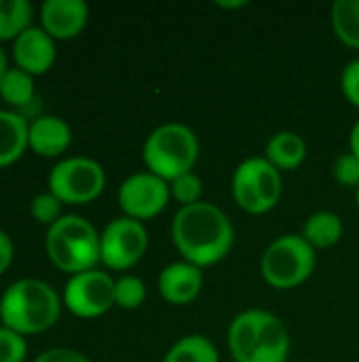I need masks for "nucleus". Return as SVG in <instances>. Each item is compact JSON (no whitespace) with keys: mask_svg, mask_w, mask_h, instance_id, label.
I'll return each instance as SVG.
<instances>
[{"mask_svg":"<svg viewBox=\"0 0 359 362\" xmlns=\"http://www.w3.org/2000/svg\"><path fill=\"white\" fill-rule=\"evenodd\" d=\"M171 242L182 261L205 272L229 257L235 244V227L220 206L203 199L178 208L171 221Z\"/></svg>","mask_w":359,"mask_h":362,"instance_id":"1","label":"nucleus"},{"mask_svg":"<svg viewBox=\"0 0 359 362\" xmlns=\"http://www.w3.org/2000/svg\"><path fill=\"white\" fill-rule=\"evenodd\" d=\"M235 362H288L292 339L286 322L269 310L239 312L226 331Z\"/></svg>","mask_w":359,"mask_h":362,"instance_id":"2","label":"nucleus"},{"mask_svg":"<svg viewBox=\"0 0 359 362\" xmlns=\"http://www.w3.org/2000/svg\"><path fill=\"white\" fill-rule=\"evenodd\" d=\"M63 301L61 295L44 280L19 278L2 293L0 325L23 337L40 335L55 327Z\"/></svg>","mask_w":359,"mask_h":362,"instance_id":"3","label":"nucleus"},{"mask_svg":"<svg viewBox=\"0 0 359 362\" xmlns=\"http://www.w3.org/2000/svg\"><path fill=\"white\" fill-rule=\"evenodd\" d=\"M44 252L53 267L68 276L97 269L99 231L91 221L78 214H63L47 229Z\"/></svg>","mask_w":359,"mask_h":362,"instance_id":"4","label":"nucleus"},{"mask_svg":"<svg viewBox=\"0 0 359 362\" xmlns=\"http://www.w3.org/2000/svg\"><path fill=\"white\" fill-rule=\"evenodd\" d=\"M199 138L184 123H163L154 127L142 146V161L146 172L163 178L165 182L176 180L182 174L193 172L199 159Z\"/></svg>","mask_w":359,"mask_h":362,"instance_id":"5","label":"nucleus"},{"mask_svg":"<svg viewBox=\"0 0 359 362\" xmlns=\"http://www.w3.org/2000/svg\"><path fill=\"white\" fill-rule=\"evenodd\" d=\"M315 265V248H311L300 233H286L275 238L264 248L260 259V274L271 288L292 291L313 276Z\"/></svg>","mask_w":359,"mask_h":362,"instance_id":"6","label":"nucleus"},{"mask_svg":"<svg viewBox=\"0 0 359 362\" xmlns=\"http://www.w3.org/2000/svg\"><path fill=\"white\" fill-rule=\"evenodd\" d=\"M284 191L281 172L262 157L243 159L231 178V193L235 204L248 214H267L271 212Z\"/></svg>","mask_w":359,"mask_h":362,"instance_id":"7","label":"nucleus"},{"mask_svg":"<svg viewBox=\"0 0 359 362\" xmlns=\"http://www.w3.org/2000/svg\"><path fill=\"white\" fill-rule=\"evenodd\" d=\"M47 187L63 206H87L104 193L106 170L91 157H63L51 168Z\"/></svg>","mask_w":359,"mask_h":362,"instance_id":"8","label":"nucleus"},{"mask_svg":"<svg viewBox=\"0 0 359 362\" xmlns=\"http://www.w3.org/2000/svg\"><path fill=\"white\" fill-rule=\"evenodd\" d=\"M148 250V231L144 223L118 216L99 231V263L110 272L135 267Z\"/></svg>","mask_w":359,"mask_h":362,"instance_id":"9","label":"nucleus"},{"mask_svg":"<svg viewBox=\"0 0 359 362\" xmlns=\"http://www.w3.org/2000/svg\"><path fill=\"white\" fill-rule=\"evenodd\" d=\"M61 301L63 308L76 318H99L114 308V278L99 269L70 276L63 286Z\"/></svg>","mask_w":359,"mask_h":362,"instance_id":"10","label":"nucleus"},{"mask_svg":"<svg viewBox=\"0 0 359 362\" xmlns=\"http://www.w3.org/2000/svg\"><path fill=\"white\" fill-rule=\"evenodd\" d=\"M116 199L118 208L123 210V216L144 223L159 216L167 208L171 191L169 182L144 170L127 176L121 182Z\"/></svg>","mask_w":359,"mask_h":362,"instance_id":"11","label":"nucleus"},{"mask_svg":"<svg viewBox=\"0 0 359 362\" xmlns=\"http://www.w3.org/2000/svg\"><path fill=\"white\" fill-rule=\"evenodd\" d=\"M13 66L28 72L30 76H40L47 74L55 59H57V47L55 40L40 28V25H30L25 32H21L13 40Z\"/></svg>","mask_w":359,"mask_h":362,"instance_id":"12","label":"nucleus"},{"mask_svg":"<svg viewBox=\"0 0 359 362\" xmlns=\"http://www.w3.org/2000/svg\"><path fill=\"white\" fill-rule=\"evenodd\" d=\"M40 28L57 42L72 40L83 34L89 21V4L85 0H44L38 8Z\"/></svg>","mask_w":359,"mask_h":362,"instance_id":"13","label":"nucleus"},{"mask_svg":"<svg viewBox=\"0 0 359 362\" xmlns=\"http://www.w3.org/2000/svg\"><path fill=\"white\" fill-rule=\"evenodd\" d=\"M203 284H205L203 269L186 261H176V263L165 265L157 282L159 295L171 305L193 303L201 295Z\"/></svg>","mask_w":359,"mask_h":362,"instance_id":"14","label":"nucleus"},{"mask_svg":"<svg viewBox=\"0 0 359 362\" xmlns=\"http://www.w3.org/2000/svg\"><path fill=\"white\" fill-rule=\"evenodd\" d=\"M72 144V127L57 115H40L30 121L28 148L44 159L61 157Z\"/></svg>","mask_w":359,"mask_h":362,"instance_id":"15","label":"nucleus"},{"mask_svg":"<svg viewBox=\"0 0 359 362\" xmlns=\"http://www.w3.org/2000/svg\"><path fill=\"white\" fill-rule=\"evenodd\" d=\"M28 119L8 108H0V170L17 163L28 151Z\"/></svg>","mask_w":359,"mask_h":362,"instance_id":"16","label":"nucleus"},{"mask_svg":"<svg viewBox=\"0 0 359 362\" xmlns=\"http://www.w3.org/2000/svg\"><path fill=\"white\" fill-rule=\"evenodd\" d=\"M307 142L300 134L284 129L269 138L264 146V159L273 163L279 172H294L307 159Z\"/></svg>","mask_w":359,"mask_h":362,"instance_id":"17","label":"nucleus"},{"mask_svg":"<svg viewBox=\"0 0 359 362\" xmlns=\"http://www.w3.org/2000/svg\"><path fill=\"white\" fill-rule=\"evenodd\" d=\"M343 231H345V225H343V218L336 212L320 210V212H313L305 221L300 235L307 240V244L311 248L326 250V248H332V246H336L341 242Z\"/></svg>","mask_w":359,"mask_h":362,"instance_id":"18","label":"nucleus"},{"mask_svg":"<svg viewBox=\"0 0 359 362\" xmlns=\"http://www.w3.org/2000/svg\"><path fill=\"white\" fill-rule=\"evenodd\" d=\"M163 362H220V352L209 337L190 333L171 344Z\"/></svg>","mask_w":359,"mask_h":362,"instance_id":"19","label":"nucleus"},{"mask_svg":"<svg viewBox=\"0 0 359 362\" xmlns=\"http://www.w3.org/2000/svg\"><path fill=\"white\" fill-rule=\"evenodd\" d=\"M36 95V85H34V76H30L28 72L11 66L6 70V74L0 81V98L2 102L8 106V110H17L28 106L30 102H34Z\"/></svg>","mask_w":359,"mask_h":362,"instance_id":"20","label":"nucleus"},{"mask_svg":"<svg viewBox=\"0 0 359 362\" xmlns=\"http://www.w3.org/2000/svg\"><path fill=\"white\" fill-rule=\"evenodd\" d=\"M34 6L28 0H0V45L15 40L32 25Z\"/></svg>","mask_w":359,"mask_h":362,"instance_id":"21","label":"nucleus"},{"mask_svg":"<svg viewBox=\"0 0 359 362\" xmlns=\"http://www.w3.org/2000/svg\"><path fill=\"white\" fill-rule=\"evenodd\" d=\"M336 38L359 51V0H336L330 11Z\"/></svg>","mask_w":359,"mask_h":362,"instance_id":"22","label":"nucleus"},{"mask_svg":"<svg viewBox=\"0 0 359 362\" xmlns=\"http://www.w3.org/2000/svg\"><path fill=\"white\" fill-rule=\"evenodd\" d=\"M146 284L142 278L133 274H123L114 280V308H121L125 312L140 310L146 301Z\"/></svg>","mask_w":359,"mask_h":362,"instance_id":"23","label":"nucleus"},{"mask_svg":"<svg viewBox=\"0 0 359 362\" xmlns=\"http://www.w3.org/2000/svg\"><path fill=\"white\" fill-rule=\"evenodd\" d=\"M169 191H171V199L180 208L195 206V204L203 202V180L195 172L182 174L176 180H171L169 182Z\"/></svg>","mask_w":359,"mask_h":362,"instance_id":"24","label":"nucleus"},{"mask_svg":"<svg viewBox=\"0 0 359 362\" xmlns=\"http://www.w3.org/2000/svg\"><path fill=\"white\" fill-rule=\"evenodd\" d=\"M61 208H63V204L49 189L42 191V193H38V195H34L32 202H30V214H32V218L38 225H44L47 229L51 225H55L63 216L61 214Z\"/></svg>","mask_w":359,"mask_h":362,"instance_id":"25","label":"nucleus"},{"mask_svg":"<svg viewBox=\"0 0 359 362\" xmlns=\"http://www.w3.org/2000/svg\"><path fill=\"white\" fill-rule=\"evenodd\" d=\"M28 337L0 325V362H25Z\"/></svg>","mask_w":359,"mask_h":362,"instance_id":"26","label":"nucleus"},{"mask_svg":"<svg viewBox=\"0 0 359 362\" xmlns=\"http://www.w3.org/2000/svg\"><path fill=\"white\" fill-rule=\"evenodd\" d=\"M332 176L334 180L345 187V189H359V157L353 153H343L341 157H336L334 165H332Z\"/></svg>","mask_w":359,"mask_h":362,"instance_id":"27","label":"nucleus"},{"mask_svg":"<svg viewBox=\"0 0 359 362\" xmlns=\"http://www.w3.org/2000/svg\"><path fill=\"white\" fill-rule=\"evenodd\" d=\"M341 89L351 106L359 108V57L351 59L341 72Z\"/></svg>","mask_w":359,"mask_h":362,"instance_id":"28","label":"nucleus"},{"mask_svg":"<svg viewBox=\"0 0 359 362\" xmlns=\"http://www.w3.org/2000/svg\"><path fill=\"white\" fill-rule=\"evenodd\" d=\"M32 362H91L83 352L72 348H49L40 352Z\"/></svg>","mask_w":359,"mask_h":362,"instance_id":"29","label":"nucleus"},{"mask_svg":"<svg viewBox=\"0 0 359 362\" xmlns=\"http://www.w3.org/2000/svg\"><path fill=\"white\" fill-rule=\"evenodd\" d=\"M13 259H15V244L11 235L0 229V276L8 272V267L13 265Z\"/></svg>","mask_w":359,"mask_h":362,"instance_id":"30","label":"nucleus"},{"mask_svg":"<svg viewBox=\"0 0 359 362\" xmlns=\"http://www.w3.org/2000/svg\"><path fill=\"white\" fill-rule=\"evenodd\" d=\"M349 153L359 157V119L355 121V125L351 127V134H349Z\"/></svg>","mask_w":359,"mask_h":362,"instance_id":"31","label":"nucleus"},{"mask_svg":"<svg viewBox=\"0 0 359 362\" xmlns=\"http://www.w3.org/2000/svg\"><path fill=\"white\" fill-rule=\"evenodd\" d=\"M11 66H8V53L2 49V45H0V81H2V76L6 74V70H8Z\"/></svg>","mask_w":359,"mask_h":362,"instance_id":"32","label":"nucleus"},{"mask_svg":"<svg viewBox=\"0 0 359 362\" xmlns=\"http://www.w3.org/2000/svg\"><path fill=\"white\" fill-rule=\"evenodd\" d=\"M216 4H218L220 8H241V6H245L248 2H245V0H235V2H224V0H222V2H216Z\"/></svg>","mask_w":359,"mask_h":362,"instance_id":"33","label":"nucleus"},{"mask_svg":"<svg viewBox=\"0 0 359 362\" xmlns=\"http://www.w3.org/2000/svg\"><path fill=\"white\" fill-rule=\"evenodd\" d=\"M355 204H358V210H359V189L355 191Z\"/></svg>","mask_w":359,"mask_h":362,"instance_id":"34","label":"nucleus"},{"mask_svg":"<svg viewBox=\"0 0 359 362\" xmlns=\"http://www.w3.org/2000/svg\"><path fill=\"white\" fill-rule=\"evenodd\" d=\"M0 305H2V293H0Z\"/></svg>","mask_w":359,"mask_h":362,"instance_id":"35","label":"nucleus"}]
</instances>
